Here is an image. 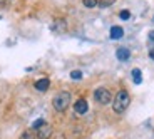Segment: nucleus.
<instances>
[{"mask_svg": "<svg viewBox=\"0 0 154 139\" xmlns=\"http://www.w3.org/2000/svg\"><path fill=\"white\" fill-rule=\"evenodd\" d=\"M0 4H2V5H8V4H10V0H0Z\"/></svg>", "mask_w": 154, "mask_h": 139, "instance_id": "nucleus-17", "label": "nucleus"}, {"mask_svg": "<svg viewBox=\"0 0 154 139\" xmlns=\"http://www.w3.org/2000/svg\"><path fill=\"white\" fill-rule=\"evenodd\" d=\"M119 17H121L122 20H129V17H131V12H129V10H121Z\"/></svg>", "mask_w": 154, "mask_h": 139, "instance_id": "nucleus-15", "label": "nucleus"}, {"mask_svg": "<svg viewBox=\"0 0 154 139\" xmlns=\"http://www.w3.org/2000/svg\"><path fill=\"white\" fill-rule=\"evenodd\" d=\"M132 81H134V84H141V82H143V74H141L139 69L132 70Z\"/></svg>", "mask_w": 154, "mask_h": 139, "instance_id": "nucleus-9", "label": "nucleus"}, {"mask_svg": "<svg viewBox=\"0 0 154 139\" xmlns=\"http://www.w3.org/2000/svg\"><path fill=\"white\" fill-rule=\"evenodd\" d=\"M116 0H99V7H111Z\"/></svg>", "mask_w": 154, "mask_h": 139, "instance_id": "nucleus-13", "label": "nucleus"}, {"mask_svg": "<svg viewBox=\"0 0 154 139\" xmlns=\"http://www.w3.org/2000/svg\"><path fill=\"white\" fill-rule=\"evenodd\" d=\"M109 35H111V39L117 40L124 35V30H122V27H119V25H114V27H111V34Z\"/></svg>", "mask_w": 154, "mask_h": 139, "instance_id": "nucleus-8", "label": "nucleus"}, {"mask_svg": "<svg viewBox=\"0 0 154 139\" xmlns=\"http://www.w3.org/2000/svg\"><path fill=\"white\" fill-rule=\"evenodd\" d=\"M50 134H52V129H50V126H49L47 122L37 129V136H38V139H49V137H50Z\"/></svg>", "mask_w": 154, "mask_h": 139, "instance_id": "nucleus-4", "label": "nucleus"}, {"mask_svg": "<svg viewBox=\"0 0 154 139\" xmlns=\"http://www.w3.org/2000/svg\"><path fill=\"white\" fill-rule=\"evenodd\" d=\"M44 124H45V121H44V119H37L34 124H32V129H35V131H37V129L40 128V126H44Z\"/></svg>", "mask_w": 154, "mask_h": 139, "instance_id": "nucleus-14", "label": "nucleus"}, {"mask_svg": "<svg viewBox=\"0 0 154 139\" xmlns=\"http://www.w3.org/2000/svg\"><path fill=\"white\" fill-rule=\"evenodd\" d=\"M20 139H34V136H32V132H30V131H27V132H23Z\"/></svg>", "mask_w": 154, "mask_h": 139, "instance_id": "nucleus-16", "label": "nucleus"}, {"mask_svg": "<svg viewBox=\"0 0 154 139\" xmlns=\"http://www.w3.org/2000/svg\"><path fill=\"white\" fill-rule=\"evenodd\" d=\"M94 97H96V100L99 102V104H109L112 100V96H111V92H109L107 89H104V87H99V89L94 92Z\"/></svg>", "mask_w": 154, "mask_h": 139, "instance_id": "nucleus-3", "label": "nucleus"}, {"mask_svg": "<svg viewBox=\"0 0 154 139\" xmlns=\"http://www.w3.org/2000/svg\"><path fill=\"white\" fill-rule=\"evenodd\" d=\"M149 39L154 42V30H151V32H149Z\"/></svg>", "mask_w": 154, "mask_h": 139, "instance_id": "nucleus-18", "label": "nucleus"}, {"mask_svg": "<svg viewBox=\"0 0 154 139\" xmlns=\"http://www.w3.org/2000/svg\"><path fill=\"white\" fill-rule=\"evenodd\" d=\"M49 85H50L49 79H38V81L35 82V89L40 91V92H45V91L49 89Z\"/></svg>", "mask_w": 154, "mask_h": 139, "instance_id": "nucleus-7", "label": "nucleus"}, {"mask_svg": "<svg viewBox=\"0 0 154 139\" xmlns=\"http://www.w3.org/2000/svg\"><path fill=\"white\" fill-rule=\"evenodd\" d=\"M149 57L154 60V49H151V52H149Z\"/></svg>", "mask_w": 154, "mask_h": 139, "instance_id": "nucleus-19", "label": "nucleus"}, {"mask_svg": "<svg viewBox=\"0 0 154 139\" xmlns=\"http://www.w3.org/2000/svg\"><path fill=\"white\" fill-rule=\"evenodd\" d=\"M54 109L59 112H64L67 107H69L70 104V94L67 92V91H62V92H59L57 96L54 97Z\"/></svg>", "mask_w": 154, "mask_h": 139, "instance_id": "nucleus-2", "label": "nucleus"}, {"mask_svg": "<svg viewBox=\"0 0 154 139\" xmlns=\"http://www.w3.org/2000/svg\"><path fill=\"white\" fill-rule=\"evenodd\" d=\"M129 102H131V97L126 91H119V92L116 94V97L112 99V107L117 114H122L127 107H129Z\"/></svg>", "mask_w": 154, "mask_h": 139, "instance_id": "nucleus-1", "label": "nucleus"}, {"mask_svg": "<svg viewBox=\"0 0 154 139\" xmlns=\"http://www.w3.org/2000/svg\"><path fill=\"white\" fill-rule=\"evenodd\" d=\"M82 4H84L87 8H94L97 5V0H82Z\"/></svg>", "mask_w": 154, "mask_h": 139, "instance_id": "nucleus-11", "label": "nucleus"}, {"mask_svg": "<svg viewBox=\"0 0 154 139\" xmlns=\"http://www.w3.org/2000/svg\"><path fill=\"white\" fill-rule=\"evenodd\" d=\"M116 55H117V59H119V60H122V62H126V60H129V59H131V52H129V49H126V47L117 49Z\"/></svg>", "mask_w": 154, "mask_h": 139, "instance_id": "nucleus-6", "label": "nucleus"}, {"mask_svg": "<svg viewBox=\"0 0 154 139\" xmlns=\"http://www.w3.org/2000/svg\"><path fill=\"white\" fill-rule=\"evenodd\" d=\"M87 109H89V106H87V102H85V99H79L75 104H74V111H75L77 114H81V116L87 112Z\"/></svg>", "mask_w": 154, "mask_h": 139, "instance_id": "nucleus-5", "label": "nucleus"}, {"mask_svg": "<svg viewBox=\"0 0 154 139\" xmlns=\"http://www.w3.org/2000/svg\"><path fill=\"white\" fill-rule=\"evenodd\" d=\"M52 29H54V30H59V32H64L66 30V22H64V20H57V22L52 25Z\"/></svg>", "mask_w": 154, "mask_h": 139, "instance_id": "nucleus-10", "label": "nucleus"}, {"mask_svg": "<svg viewBox=\"0 0 154 139\" xmlns=\"http://www.w3.org/2000/svg\"><path fill=\"white\" fill-rule=\"evenodd\" d=\"M70 77H72L74 81H79V79H82V72L81 70H72V72H70Z\"/></svg>", "mask_w": 154, "mask_h": 139, "instance_id": "nucleus-12", "label": "nucleus"}]
</instances>
